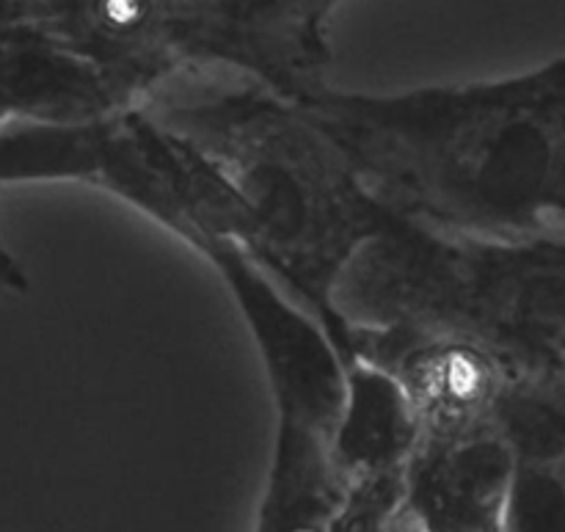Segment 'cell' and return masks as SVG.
I'll list each match as a JSON object with an SVG mask.
<instances>
[{"mask_svg": "<svg viewBox=\"0 0 565 532\" xmlns=\"http://www.w3.org/2000/svg\"><path fill=\"white\" fill-rule=\"evenodd\" d=\"M0 287H6L11 292H28V287H31L22 265L6 252L3 243H0Z\"/></svg>", "mask_w": 565, "mask_h": 532, "instance_id": "4", "label": "cell"}, {"mask_svg": "<svg viewBox=\"0 0 565 532\" xmlns=\"http://www.w3.org/2000/svg\"><path fill=\"white\" fill-rule=\"evenodd\" d=\"M403 497V472L351 483L326 532H392Z\"/></svg>", "mask_w": 565, "mask_h": 532, "instance_id": "3", "label": "cell"}, {"mask_svg": "<svg viewBox=\"0 0 565 532\" xmlns=\"http://www.w3.org/2000/svg\"><path fill=\"white\" fill-rule=\"evenodd\" d=\"M419 439L414 408L401 381L364 357L345 364L340 419L331 441L334 467L348 483L406 472Z\"/></svg>", "mask_w": 565, "mask_h": 532, "instance_id": "2", "label": "cell"}, {"mask_svg": "<svg viewBox=\"0 0 565 532\" xmlns=\"http://www.w3.org/2000/svg\"><path fill=\"white\" fill-rule=\"evenodd\" d=\"M235 196L237 246L320 320L345 364L356 353L334 287L359 248L395 226L296 97L230 64L160 83L141 105Z\"/></svg>", "mask_w": 565, "mask_h": 532, "instance_id": "1", "label": "cell"}]
</instances>
